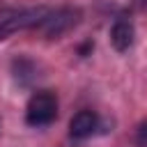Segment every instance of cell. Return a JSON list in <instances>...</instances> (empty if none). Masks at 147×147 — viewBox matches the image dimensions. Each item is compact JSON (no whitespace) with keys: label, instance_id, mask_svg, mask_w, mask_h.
Segmentation results:
<instances>
[{"label":"cell","instance_id":"7a4b0ae2","mask_svg":"<svg viewBox=\"0 0 147 147\" xmlns=\"http://www.w3.org/2000/svg\"><path fill=\"white\" fill-rule=\"evenodd\" d=\"M48 7H28V9H21L16 14H9V16H2L0 18V41L11 37L14 32L18 30H28V28H39L44 23V18L48 16Z\"/></svg>","mask_w":147,"mask_h":147},{"label":"cell","instance_id":"277c9868","mask_svg":"<svg viewBox=\"0 0 147 147\" xmlns=\"http://www.w3.org/2000/svg\"><path fill=\"white\" fill-rule=\"evenodd\" d=\"M133 39H136V28H133L131 21L119 18V21L113 23V28H110V44H113L115 51H119V53L129 51L133 46Z\"/></svg>","mask_w":147,"mask_h":147},{"label":"cell","instance_id":"52a82bcc","mask_svg":"<svg viewBox=\"0 0 147 147\" xmlns=\"http://www.w3.org/2000/svg\"><path fill=\"white\" fill-rule=\"evenodd\" d=\"M136 147H147V122H140L136 129Z\"/></svg>","mask_w":147,"mask_h":147},{"label":"cell","instance_id":"8992f818","mask_svg":"<svg viewBox=\"0 0 147 147\" xmlns=\"http://www.w3.org/2000/svg\"><path fill=\"white\" fill-rule=\"evenodd\" d=\"M14 76H16V80L18 83H30V78H32V74H34V64L28 60V57H18V60H14Z\"/></svg>","mask_w":147,"mask_h":147},{"label":"cell","instance_id":"6da1fadb","mask_svg":"<svg viewBox=\"0 0 147 147\" xmlns=\"http://www.w3.org/2000/svg\"><path fill=\"white\" fill-rule=\"evenodd\" d=\"M57 117V96L48 90H39L25 106V122L30 126H46Z\"/></svg>","mask_w":147,"mask_h":147},{"label":"cell","instance_id":"3957f363","mask_svg":"<svg viewBox=\"0 0 147 147\" xmlns=\"http://www.w3.org/2000/svg\"><path fill=\"white\" fill-rule=\"evenodd\" d=\"M78 21H80V9L78 7H62V9H55V11L51 9L48 16L44 18V23L39 25V30L48 39H60L71 28H76Z\"/></svg>","mask_w":147,"mask_h":147},{"label":"cell","instance_id":"5b68a950","mask_svg":"<svg viewBox=\"0 0 147 147\" xmlns=\"http://www.w3.org/2000/svg\"><path fill=\"white\" fill-rule=\"evenodd\" d=\"M96 124H99V117L92 110H78L69 122V136L76 140H83L96 131Z\"/></svg>","mask_w":147,"mask_h":147}]
</instances>
